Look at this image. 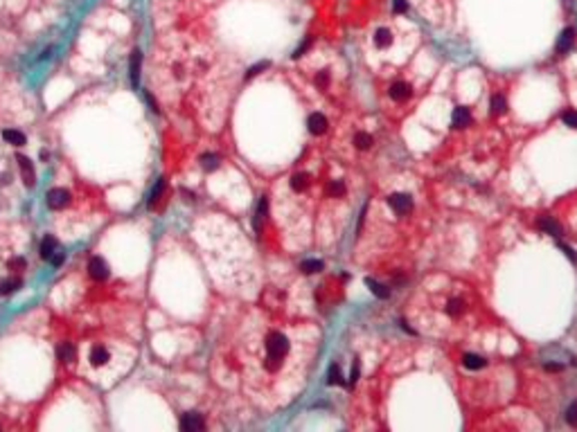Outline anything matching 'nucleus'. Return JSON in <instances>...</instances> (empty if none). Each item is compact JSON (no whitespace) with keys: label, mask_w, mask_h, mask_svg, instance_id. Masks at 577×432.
<instances>
[{"label":"nucleus","mask_w":577,"mask_h":432,"mask_svg":"<svg viewBox=\"0 0 577 432\" xmlns=\"http://www.w3.org/2000/svg\"><path fill=\"white\" fill-rule=\"evenodd\" d=\"M88 358H91V362L95 364V367H102V364L109 362L111 356H109V351H106L104 346H93V349H91V356H88Z\"/></svg>","instance_id":"6e6552de"},{"label":"nucleus","mask_w":577,"mask_h":432,"mask_svg":"<svg viewBox=\"0 0 577 432\" xmlns=\"http://www.w3.org/2000/svg\"><path fill=\"white\" fill-rule=\"evenodd\" d=\"M561 120H563V124H568V126H572V128H577V112L575 110H566L561 115Z\"/></svg>","instance_id":"b1692460"},{"label":"nucleus","mask_w":577,"mask_h":432,"mask_svg":"<svg viewBox=\"0 0 577 432\" xmlns=\"http://www.w3.org/2000/svg\"><path fill=\"white\" fill-rule=\"evenodd\" d=\"M50 261H52V266H61V264H64V254H61V252H59V254H57V256H52Z\"/></svg>","instance_id":"c756f323"},{"label":"nucleus","mask_w":577,"mask_h":432,"mask_svg":"<svg viewBox=\"0 0 577 432\" xmlns=\"http://www.w3.org/2000/svg\"><path fill=\"white\" fill-rule=\"evenodd\" d=\"M325 128H327V120H325L323 112H314V115L309 117V130L311 133H325Z\"/></svg>","instance_id":"1a4fd4ad"},{"label":"nucleus","mask_w":577,"mask_h":432,"mask_svg":"<svg viewBox=\"0 0 577 432\" xmlns=\"http://www.w3.org/2000/svg\"><path fill=\"white\" fill-rule=\"evenodd\" d=\"M572 40H575V32H572V30L561 32V36H559V43H557V52H559V54H566L568 50L572 48Z\"/></svg>","instance_id":"9d476101"},{"label":"nucleus","mask_w":577,"mask_h":432,"mask_svg":"<svg viewBox=\"0 0 577 432\" xmlns=\"http://www.w3.org/2000/svg\"><path fill=\"white\" fill-rule=\"evenodd\" d=\"M19 286H21V279H10V282H3V284H0V292H3V295H7V292L16 290Z\"/></svg>","instance_id":"5701e85b"},{"label":"nucleus","mask_w":577,"mask_h":432,"mask_svg":"<svg viewBox=\"0 0 577 432\" xmlns=\"http://www.w3.org/2000/svg\"><path fill=\"white\" fill-rule=\"evenodd\" d=\"M10 266H12V268H23V266H25V259H14Z\"/></svg>","instance_id":"7c9ffc66"},{"label":"nucleus","mask_w":577,"mask_h":432,"mask_svg":"<svg viewBox=\"0 0 577 432\" xmlns=\"http://www.w3.org/2000/svg\"><path fill=\"white\" fill-rule=\"evenodd\" d=\"M354 142H356V146H359V148H370V146H372V138H370L368 133H356Z\"/></svg>","instance_id":"412c9836"},{"label":"nucleus","mask_w":577,"mask_h":432,"mask_svg":"<svg viewBox=\"0 0 577 432\" xmlns=\"http://www.w3.org/2000/svg\"><path fill=\"white\" fill-rule=\"evenodd\" d=\"M165 192V178H160L158 182H156V187L151 189V196H149V207H154L156 202H158V198H160V194Z\"/></svg>","instance_id":"a211bd4d"},{"label":"nucleus","mask_w":577,"mask_h":432,"mask_svg":"<svg viewBox=\"0 0 577 432\" xmlns=\"http://www.w3.org/2000/svg\"><path fill=\"white\" fill-rule=\"evenodd\" d=\"M3 138H5L10 144H16V146H23L25 144V135L21 133V130H14V128H5L3 130Z\"/></svg>","instance_id":"ddd939ff"},{"label":"nucleus","mask_w":577,"mask_h":432,"mask_svg":"<svg viewBox=\"0 0 577 432\" xmlns=\"http://www.w3.org/2000/svg\"><path fill=\"white\" fill-rule=\"evenodd\" d=\"M503 108H505V99L500 97V94H496V97L491 99V110H494V112H500Z\"/></svg>","instance_id":"bb28decb"},{"label":"nucleus","mask_w":577,"mask_h":432,"mask_svg":"<svg viewBox=\"0 0 577 432\" xmlns=\"http://www.w3.org/2000/svg\"><path fill=\"white\" fill-rule=\"evenodd\" d=\"M471 122V115H469L467 108H455L453 112V126H467Z\"/></svg>","instance_id":"f3484780"},{"label":"nucleus","mask_w":577,"mask_h":432,"mask_svg":"<svg viewBox=\"0 0 577 432\" xmlns=\"http://www.w3.org/2000/svg\"><path fill=\"white\" fill-rule=\"evenodd\" d=\"M264 346H266V356H264V360H266V369H271V372H275L277 367H280V362L286 358V354H289V340H286L282 333L273 331L271 336L266 338V342H264Z\"/></svg>","instance_id":"f257e3e1"},{"label":"nucleus","mask_w":577,"mask_h":432,"mask_svg":"<svg viewBox=\"0 0 577 432\" xmlns=\"http://www.w3.org/2000/svg\"><path fill=\"white\" fill-rule=\"evenodd\" d=\"M16 162H19L21 171H23V180L28 187H34V182H37V174H34V164L30 158L25 156H16Z\"/></svg>","instance_id":"39448f33"},{"label":"nucleus","mask_w":577,"mask_h":432,"mask_svg":"<svg viewBox=\"0 0 577 432\" xmlns=\"http://www.w3.org/2000/svg\"><path fill=\"white\" fill-rule=\"evenodd\" d=\"M388 205L395 210V214L404 216L406 212H410V207H413V200H410V196H406V194H395V196L388 198Z\"/></svg>","instance_id":"7ed1b4c3"},{"label":"nucleus","mask_w":577,"mask_h":432,"mask_svg":"<svg viewBox=\"0 0 577 432\" xmlns=\"http://www.w3.org/2000/svg\"><path fill=\"white\" fill-rule=\"evenodd\" d=\"M131 84L133 88H138L140 84V50H133L131 54Z\"/></svg>","instance_id":"9b49d317"},{"label":"nucleus","mask_w":577,"mask_h":432,"mask_svg":"<svg viewBox=\"0 0 577 432\" xmlns=\"http://www.w3.org/2000/svg\"><path fill=\"white\" fill-rule=\"evenodd\" d=\"M88 274L95 282H104L109 277V264L102 256H91V261H88Z\"/></svg>","instance_id":"f03ea898"},{"label":"nucleus","mask_w":577,"mask_h":432,"mask_svg":"<svg viewBox=\"0 0 577 432\" xmlns=\"http://www.w3.org/2000/svg\"><path fill=\"white\" fill-rule=\"evenodd\" d=\"M181 428H183V430H187V432L201 430V428H203V418H201L196 412H187L185 416L181 418Z\"/></svg>","instance_id":"423d86ee"},{"label":"nucleus","mask_w":577,"mask_h":432,"mask_svg":"<svg viewBox=\"0 0 577 432\" xmlns=\"http://www.w3.org/2000/svg\"><path fill=\"white\" fill-rule=\"evenodd\" d=\"M539 228L543 230L545 234H552V236H559V234H561V228H559V225L554 223L552 218H541V220H539Z\"/></svg>","instance_id":"dca6fc26"},{"label":"nucleus","mask_w":577,"mask_h":432,"mask_svg":"<svg viewBox=\"0 0 577 432\" xmlns=\"http://www.w3.org/2000/svg\"><path fill=\"white\" fill-rule=\"evenodd\" d=\"M305 272H316V270H320L323 268V261H318V259H309V261H302V266H300Z\"/></svg>","instance_id":"4be33fe9"},{"label":"nucleus","mask_w":577,"mask_h":432,"mask_svg":"<svg viewBox=\"0 0 577 432\" xmlns=\"http://www.w3.org/2000/svg\"><path fill=\"white\" fill-rule=\"evenodd\" d=\"M55 250H57V241L52 236H46L41 241V256L43 259H52L55 256Z\"/></svg>","instance_id":"2eb2a0df"},{"label":"nucleus","mask_w":577,"mask_h":432,"mask_svg":"<svg viewBox=\"0 0 577 432\" xmlns=\"http://www.w3.org/2000/svg\"><path fill=\"white\" fill-rule=\"evenodd\" d=\"M217 164H219V158H217V156H212V153L203 156V166H205V169H214Z\"/></svg>","instance_id":"a878e982"},{"label":"nucleus","mask_w":577,"mask_h":432,"mask_svg":"<svg viewBox=\"0 0 577 432\" xmlns=\"http://www.w3.org/2000/svg\"><path fill=\"white\" fill-rule=\"evenodd\" d=\"M70 200V194L68 189H50L48 192V205L52 207V210H61V207H66Z\"/></svg>","instance_id":"20e7f679"},{"label":"nucleus","mask_w":577,"mask_h":432,"mask_svg":"<svg viewBox=\"0 0 577 432\" xmlns=\"http://www.w3.org/2000/svg\"><path fill=\"white\" fill-rule=\"evenodd\" d=\"M406 9H408V4H406V0H395V12H397V14H404Z\"/></svg>","instance_id":"c85d7f7f"},{"label":"nucleus","mask_w":577,"mask_h":432,"mask_svg":"<svg viewBox=\"0 0 577 432\" xmlns=\"http://www.w3.org/2000/svg\"><path fill=\"white\" fill-rule=\"evenodd\" d=\"M462 364H464L467 369H471V372H476V369L485 367V360H482L480 356H476V354H464Z\"/></svg>","instance_id":"4468645a"},{"label":"nucleus","mask_w":577,"mask_h":432,"mask_svg":"<svg viewBox=\"0 0 577 432\" xmlns=\"http://www.w3.org/2000/svg\"><path fill=\"white\" fill-rule=\"evenodd\" d=\"M329 382H341V372H338V367L329 369Z\"/></svg>","instance_id":"cd10ccee"},{"label":"nucleus","mask_w":577,"mask_h":432,"mask_svg":"<svg viewBox=\"0 0 577 432\" xmlns=\"http://www.w3.org/2000/svg\"><path fill=\"white\" fill-rule=\"evenodd\" d=\"M566 421L570 423V426H577V400L566 410Z\"/></svg>","instance_id":"393cba45"},{"label":"nucleus","mask_w":577,"mask_h":432,"mask_svg":"<svg viewBox=\"0 0 577 432\" xmlns=\"http://www.w3.org/2000/svg\"><path fill=\"white\" fill-rule=\"evenodd\" d=\"M390 40H392V38H390V32H388L386 27H383V30H379L377 36H374V43H377V48H386Z\"/></svg>","instance_id":"aec40b11"},{"label":"nucleus","mask_w":577,"mask_h":432,"mask_svg":"<svg viewBox=\"0 0 577 432\" xmlns=\"http://www.w3.org/2000/svg\"><path fill=\"white\" fill-rule=\"evenodd\" d=\"M365 284H368V286L372 288V292H374V295H377V297H381V300H386V297L390 295V292H388V288H386V286H381V284H377V282H374V279H365Z\"/></svg>","instance_id":"6ab92c4d"},{"label":"nucleus","mask_w":577,"mask_h":432,"mask_svg":"<svg viewBox=\"0 0 577 432\" xmlns=\"http://www.w3.org/2000/svg\"><path fill=\"white\" fill-rule=\"evenodd\" d=\"M388 94H390L395 102H406V99H408V94H410V86L406 84V81H397V84L390 88V92H388Z\"/></svg>","instance_id":"0eeeda50"},{"label":"nucleus","mask_w":577,"mask_h":432,"mask_svg":"<svg viewBox=\"0 0 577 432\" xmlns=\"http://www.w3.org/2000/svg\"><path fill=\"white\" fill-rule=\"evenodd\" d=\"M57 354H59V358L64 360V362H73V360L77 358V349H75L73 342H64V344H59Z\"/></svg>","instance_id":"f8f14e48"}]
</instances>
